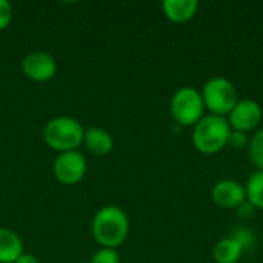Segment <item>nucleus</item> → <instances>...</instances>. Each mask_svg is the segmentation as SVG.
I'll return each mask as SVG.
<instances>
[{
	"mask_svg": "<svg viewBox=\"0 0 263 263\" xmlns=\"http://www.w3.org/2000/svg\"><path fill=\"white\" fill-rule=\"evenodd\" d=\"M231 134V126L227 117L205 114L193 126V145L194 148L206 156L217 154L228 146V139Z\"/></svg>",
	"mask_w": 263,
	"mask_h": 263,
	"instance_id": "2",
	"label": "nucleus"
},
{
	"mask_svg": "<svg viewBox=\"0 0 263 263\" xmlns=\"http://www.w3.org/2000/svg\"><path fill=\"white\" fill-rule=\"evenodd\" d=\"M231 236L240 243V247L243 248V251H248V250H253L257 243V237H256V233L254 230L248 228V227H239L236 228Z\"/></svg>",
	"mask_w": 263,
	"mask_h": 263,
	"instance_id": "16",
	"label": "nucleus"
},
{
	"mask_svg": "<svg viewBox=\"0 0 263 263\" xmlns=\"http://www.w3.org/2000/svg\"><path fill=\"white\" fill-rule=\"evenodd\" d=\"M211 199L219 208L236 210L240 203L247 200L245 185L233 179H222L213 185Z\"/></svg>",
	"mask_w": 263,
	"mask_h": 263,
	"instance_id": "9",
	"label": "nucleus"
},
{
	"mask_svg": "<svg viewBox=\"0 0 263 263\" xmlns=\"http://www.w3.org/2000/svg\"><path fill=\"white\" fill-rule=\"evenodd\" d=\"M23 74L32 82H48L57 72V63L49 52L32 51L22 60Z\"/></svg>",
	"mask_w": 263,
	"mask_h": 263,
	"instance_id": "8",
	"label": "nucleus"
},
{
	"mask_svg": "<svg viewBox=\"0 0 263 263\" xmlns=\"http://www.w3.org/2000/svg\"><path fill=\"white\" fill-rule=\"evenodd\" d=\"M91 231L94 240L99 245H102L103 248L116 250L128 237L129 233L128 216L122 208L116 205H106L96 213L91 223Z\"/></svg>",
	"mask_w": 263,
	"mask_h": 263,
	"instance_id": "1",
	"label": "nucleus"
},
{
	"mask_svg": "<svg viewBox=\"0 0 263 263\" xmlns=\"http://www.w3.org/2000/svg\"><path fill=\"white\" fill-rule=\"evenodd\" d=\"M83 145L94 156H106L112 151L114 140H112V136L106 129L94 126L85 131Z\"/></svg>",
	"mask_w": 263,
	"mask_h": 263,
	"instance_id": "11",
	"label": "nucleus"
},
{
	"mask_svg": "<svg viewBox=\"0 0 263 263\" xmlns=\"http://www.w3.org/2000/svg\"><path fill=\"white\" fill-rule=\"evenodd\" d=\"M83 136L85 128L72 117H55L43 128L45 143L57 153L77 151L83 145Z\"/></svg>",
	"mask_w": 263,
	"mask_h": 263,
	"instance_id": "3",
	"label": "nucleus"
},
{
	"mask_svg": "<svg viewBox=\"0 0 263 263\" xmlns=\"http://www.w3.org/2000/svg\"><path fill=\"white\" fill-rule=\"evenodd\" d=\"M231 129L240 133H250L257 129L263 120V109L260 103L253 99H239L233 111L227 117Z\"/></svg>",
	"mask_w": 263,
	"mask_h": 263,
	"instance_id": "6",
	"label": "nucleus"
},
{
	"mask_svg": "<svg viewBox=\"0 0 263 263\" xmlns=\"http://www.w3.org/2000/svg\"><path fill=\"white\" fill-rule=\"evenodd\" d=\"M55 179L63 185H76L86 174V160L80 151L60 153L52 166Z\"/></svg>",
	"mask_w": 263,
	"mask_h": 263,
	"instance_id": "7",
	"label": "nucleus"
},
{
	"mask_svg": "<svg viewBox=\"0 0 263 263\" xmlns=\"http://www.w3.org/2000/svg\"><path fill=\"white\" fill-rule=\"evenodd\" d=\"M254 213H256V208H254V205H253L251 202H248V200H245L243 203H240V205L236 208V214H237V217H240V219H250V217L254 216Z\"/></svg>",
	"mask_w": 263,
	"mask_h": 263,
	"instance_id": "20",
	"label": "nucleus"
},
{
	"mask_svg": "<svg viewBox=\"0 0 263 263\" xmlns=\"http://www.w3.org/2000/svg\"><path fill=\"white\" fill-rule=\"evenodd\" d=\"M170 111L180 126H194L206 114L200 89L194 86L179 88L171 97Z\"/></svg>",
	"mask_w": 263,
	"mask_h": 263,
	"instance_id": "5",
	"label": "nucleus"
},
{
	"mask_svg": "<svg viewBox=\"0 0 263 263\" xmlns=\"http://www.w3.org/2000/svg\"><path fill=\"white\" fill-rule=\"evenodd\" d=\"M23 254V242L17 233L0 228V263H14Z\"/></svg>",
	"mask_w": 263,
	"mask_h": 263,
	"instance_id": "12",
	"label": "nucleus"
},
{
	"mask_svg": "<svg viewBox=\"0 0 263 263\" xmlns=\"http://www.w3.org/2000/svg\"><path fill=\"white\" fill-rule=\"evenodd\" d=\"M248 145H250V137L247 133L231 129V134L228 139V146H231L233 149H242V148H248Z\"/></svg>",
	"mask_w": 263,
	"mask_h": 263,
	"instance_id": "18",
	"label": "nucleus"
},
{
	"mask_svg": "<svg viewBox=\"0 0 263 263\" xmlns=\"http://www.w3.org/2000/svg\"><path fill=\"white\" fill-rule=\"evenodd\" d=\"M248 157L257 170L263 171V126L259 128L250 139Z\"/></svg>",
	"mask_w": 263,
	"mask_h": 263,
	"instance_id": "15",
	"label": "nucleus"
},
{
	"mask_svg": "<svg viewBox=\"0 0 263 263\" xmlns=\"http://www.w3.org/2000/svg\"><path fill=\"white\" fill-rule=\"evenodd\" d=\"M14 263H39L37 257L34 254H29V253H23L17 260Z\"/></svg>",
	"mask_w": 263,
	"mask_h": 263,
	"instance_id": "21",
	"label": "nucleus"
},
{
	"mask_svg": "<svg viewBox=\"0 0 263 263\" xmlns=\"http://www.w3.org/2000/svg\"><path fill=\"white\" fill-rule=\"evenodd\" d=\"M165 17L173 23H186L199 11L197 0H165L162 3Z\"/></svg>",
	"mask_w": 263,
	"mask_h": 263,
	"instance_id": "10",
	"label": "nucleus"
},
{
	"mask_svg": "<svg viewBox=\"0 0 263 263\" xmlns=\"http://www.w3.org/2000/svg\"><path fill=\"white\" fill-rule=\"evenodd\" d=\"M91 263H120V257L112 248H100L94 253Z\"/></svg>",
	"mask_w": 263,
	"mask_h": 263,
	"instance_id": "17",
	"label": "nucleus"
},
{
	"mask_svg": "<svg viewBox=\"0 0 263 263\" xmlns=\"http://www.w3.org/2000/svg\"><path fill=\"white\" fill-rule=\"evenodd\" d=\"M12 20V6L8 0H0V31L5 29Z\"/></svg>",
	"mask_w": 263,
	"mask_h": 263,
	"instance_id": "19",
	"label": "nucleus"
},
{
	"mask_svg": "<svg viewBox=\"0 0 263 263\" xmlns=\"http://www.w3.org/2000/svg\"><path fill=\"white\" fill-rule=\"evenodd\" d=\"M200 92L206 112L220 117H228L240 99L236 85L223 76L208 79Z\"/></svg>",
	"mask_w": 263,
	"mask_h": 263,
	"instance_id": "4",
	"label": "nucleus"
},
{
	"mask_svg": "<svg viewBox=\"0 0 263 263\" xmlns=\"http://www.w3.org/2000/svg\"><path fill=\"white\" fill-rule=\"evenodd\" d=\"M243 253V248L233 236L220 239L213 248V257L217 263H237Z\"/></svg>",
	"mask_w": 263,
	"mask_h": 263,
	"instance_id": "13",
	"label": "nucleus"
},
{
	"mask_svg": "<svg viewBox=\"0 0 263 263\" xmlns=\"http://www.w3.org/2000/svg\"><path fill=\"white\" fill-rule=\"evenodd\" d=\"M245 191H247V200L254 205L256 210L263 211V171L256 170L253 173L247 183H245Z\"/></svg>",
	"mask_w": 263,
	"mask_h": 263,
	"instance_id": "14",
	"label": "nucleus"
}]
</instances>
